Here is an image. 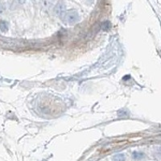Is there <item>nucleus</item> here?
Here are the masks:
<instances>
[{"label":"nucleus","mask_w":161,"mask_h":161,"mask_svg":"<svg viewBox=\"0 0 161 161\" xmlns=\"http://www.w3.org/2000/svg\"><path fill=\"white\" fill-rule=\"evenodd\" d=\"M67 21L69 23H75L78 20V15L77 12H70L67 15Z\"/></svg>","instance_id":"f257e3e1"},{"label":"nucleus","mask_w":161,"mask_h":161,"mask_svg":"<svg viewBox=\"0 0 161 161\" xmlns=\"http://www.w3.org/2000/svg\"><path fill=\"white\" fill-rule=\"evenodd\" d=\"M145 157V155L144 153L141 152V151H134L133 154H132V158L135 160H140V159H143Z\"/></svg>","instance_id":"f03ea898"},{"label":"nucleus","mask_w":161,"mask_h":161,"mask_svg":"<svg viewBox=\"0 0 161 161\" xmlns=\"http://www.w3.org/2000/svg\"><path fill=\"white\" fill-rule=\"evenodd\" d=\"M125 155L124 154H117V155H114V156H113V158H112V159H113V161H125Z\"/></svg>","instance_id":"7ed1b4c3"},{"label":"nucleus","mask_w":161,"mask_h":161,"mask_svg":"<svg viewBox=\"0 0 161 161\" xmlns=\"http://www.w3.org/2000/svg\"><path fill=\"white\" fill-rule=\"evenodd\" d=\"M7 23L4 20H2V21H0V29L2 31V32H6L8 29V27H7Z\"/></svg>","instance_id":"20e7f679"},{"label":"nucleus","mask_w":161,"mask_h":161,"mask_svg":"<svg viewBox=\"0 0 161 161\" xmlns=\"http://www.w3.org/2000/svg\"><path fill=\"white\" fill-rule=\"evenodd\" d=\"M155 156L158 158V159H161V148H159L158 149L155 150Z\"/></svg>","instance_id":"39448f33"}]
</instances>
